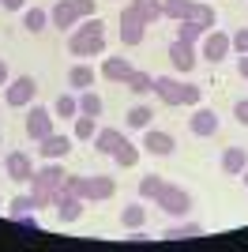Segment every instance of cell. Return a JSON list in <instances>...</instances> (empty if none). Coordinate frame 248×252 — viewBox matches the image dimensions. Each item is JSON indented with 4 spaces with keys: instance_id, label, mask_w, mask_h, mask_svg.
I'll return each mask as SVG.
<instances>
[{
    "instance_id": "cell-1",
    "label": "cell",
    "mask_w": 248,
    "mask_h": 252,
    "mask_svg": "<svg viewBox=\"0 0 248 252\" xmlns=\"http://www.w3.org/2000/svg\"><path fill=\"white\" fill-rule=\"evenodd\" d=\"M68 49L72 57H105V23L98 15L79 19L75 31H68Z\"/></svg>"
},
{
    "instance_id": "cell-2",
    "label": "cell",
    "mask_w": 248,
    "mask_h": 252,
    "mask_svg": "<svg viewBox=\"0 0 248 252\" xmlns=\"http://www.w3.org/2000/svg\"><path fill=\"white\" fill-rule=\"evenodd\" d=\"M91 15H98V4L94 0H57L49 11V27H57V31H75V23L79 19H91Z\"/></svg>"
},
{
    "instance_id": "cell-3",
    "label": "cell",
    "mask_w": 248,
    "mask_h": 252,
    "mask_svg": "<svg viewBox=\"0 0 248 252\" xmlns=\"http://www.w3.org/2000/svg\"><path fill=\"white\" fill-rule=\"evenodd\" d=\"M155 207H162L169 219H188V215H192V192H185L181 185H169V181H165V189L158 192Z\"/></svg>"
},
{
    "instance_id": "cell-4",
    "label": "cell",
    "mask_w": 248,
    "mask_h": 252,
    "mask_svg": "<svg viewBox=\"0 0 248 252\" xmlns=\"http://www.w3.org/2000/svg\"><path fill=\"white\" fill-rule=\"evenodd\" d=\"M34 94H38L34 75H11L8 87H4V105L8 109H27V105H34Z\"/></svg>"
},
{
    "instance_id": "cell-5",
    "label": "cell",
    "mask_w": 248,
    "mask_h": 252,
    "mask_svg": "<svg viewBox=\"0 0 248 252\" xmlns=\"http://www.w3.org/2000/svg\"><path fill=\"white\" fill-rule=\"evenodd\" d=\"M143 38H147L143 15H139L132 4H124V8H121V42L128 45V49H135V45H143Z\"/></svg>"
},
{
    "instance_id": "cell-6",
    "label": "cell",
    "mask_w": 248,
    "mask_h": 252,
    "mask_svg": "<svg viewBox=\"0 0 248 252\" xmlns=\"http://www.w3.org/2000/svg\"><path fill=\"white\" fill-rule=\"evenodd\" d=\"M199 57L203 61H211V64H222L226 57H233V49H229V34L226 31H207L203 38H199Z\"/></svg>"
},
{
    "instance_id": "cell-7",
    "label": "cell",
    "mask_w": 248,
    "mask_h": 252,
    "mask_svg": "<svg viewBox=\"0 0 248 252\" xmlns=\"http://www.w3.org/2000/svg\"><path fill=\"white\" fill-rule=\"evenodd\" d=\"M53 121H57V117H53V109H45V105L34 102V105H27V121H23V128H27V136L38 143V139H45L49 132H57V128H53Z\"/></svg>"
},
{
    "instance_id": "cell-8",
    "label": "cell",
    "mask_w": 248,
    "mask_h": 252,
    "mask_svg": "<svg viewBox=\"0 0 248 252\" xmlns=\"http://www.w3.org/2000/svg\"><path fill=\"white\" fill-rule=\"evenodd\" d=\"M87 203H102V200H113L117 196V181L105 177V173H94V177H83V192H79Z\"/></svg>"
},
{
    "instance_id": "cell-9",
    "label": "cell",
    "mask_w": 248,
    "mask_h": 252,
    "mask_svg": "<svg viewBox=\"0 0 248 252\" xmlns=\"http://www.w3.org/2000/svg\"><path fill=\"white\" fill-rule=\"evenodd\" d=\"M4 177L19 181V185H31V177H34L31 155H27V151H8V155H4Z\"/></svg>"
},
{
    "instance_id": "cell-10",
    "label": "cell",
    "mask_w": 248,
    "mask_h": 252,
    "mask_svg": "<svg viewBox=\"0 0 248 252\" xmlns=\"http://www.w3.org/2000/svg\"><path fill=\"white\" fill-rule=\"evenodd\" d=\"M75 147L72 136H64V132H49L45 139H38V155L45 158V162H61V158H68Z\"/></svg>"
},
{
    "instance_id": "cell-11",
    "label": "cell",
    "mask_w": 248,
    "mask_h": 252,
    "mask_svg": "<svg viewBox=\"0 0 248 252\" xmlns=\"http://www.w3.org/2000/svg\"><path fill=\"white\" fill-rule=\"evenodd\" d=\"M83 196H72V192H57V200H53V211H57V222L61 226H72V222H79L83 219Z\"/></svg>"
},
{
    "instance_id": "cell-12",
    "label": "cell",
    "mask_w": 248,
    "mask_h": 252,
    "mask_svg": "<svg viewBox=\"0 0 248 252\" xmlns=\"http://www.w3.org/2000/svg\"><path fill=\"white\" fill-rule=\"evenodd\" d=\"M218 128H222V121H218L215 109H207V105H196V109H192V117H188V132H192V136L207 139V136H218Z\"/></svg>"
},
{
    "instance_id": "cell-13",
    "label": "cell",
    "mask_w": 248,
    "mask_h": 252,
    "mask_svg": "<svg viewBox=\"0 0 248 252\" xmlns=\"http://www.w3.org/2000/svg\"><path fill=\"white\" fill-rule=\"evenodd\" d=\"M64 177H68V169H64L61 162H45L41 169H34L31 189H49V192H61V189H64Z\"/></svg>"
},
{
    "instance_id": "cell-14",
    "label": "cell",
    "mask_w": 248,
    "mask_h": 252,
    "mask_svg": "<svg viewBox=\"0 0 248 252\" xmlns=\"http://www.w3.org/2000/svg\"><path fill=\"white\" fill-rule=\"evenodd\" d=\"M139 147L147 151V155H155V158H169L177 147V139L169 136V132H162V128H143V143Z\"/></svg>"
},
{
    "instance_id": "cell-15",
    "label": "cell",
    "mask_w": 248,
    "mask_h": 252,
    "mask_svg": "<svg viewBox=\"0 0 248 252\" xmlns=\"http://www.w3.org/2000/svg\"><path fill=\"white\" fill-rule=\"evenodd\" d=\"M169 64H173L177 72H192V68H196L199 64V49L192 42H181V38H173V42H169Z\"/></svg>"
},
{
    "instance_id": "cell-16",
    "label": "cell",
    "mask_w": 248,
    "mask_h": 252,
    "mask_svg": "<svg viewBox=\"0 0 248 252\" xmlns=\"http://www.w3.org/2000/svg\"><path fill=\"white\" fill-rule=\"evenodd\" d=\"M155 94L162 105H181V94H185V83L177 75H155Z\"/></svg>"
},
{
    "instance_id": "cell-17",
    "label": "cell",
    "mask_w": 248,
    "mask_h": 252,
    "mask_svg": "<svg viewBox=\"0 0 248 252\" xmlns=\"http://www.w3.org/2000/svg\"><path fill=\"white\" fill-rule=\"evenodd\" d=\"M139 155H143V147H139V143H132L128 136H121V143L113 147V155H109V158H113L121 169H132V166H139Z\"/></svg>"
},
{
    "instance_id": "cell-18",
    "label": "cell",
    "mask_w": 248,
    "mask_h": 252,
    "mask_svg": "<svg viewBox=\"0 0 248 252\" xmlns=\"http://www.w3.org/2000/svg\"><path fill=\"white\" fill-rule=\"evenodd\" d=\"M98 75L109 79V83H124V79L132 75V64H128V57H105L102 68H98Z\"/></svg>"
},
{
    "instance_id": "cell-19",
    "label": "cell",
    "mask_w": 248,
    "mask_h": 252,
    "mask_svg": "<svg viewBox=\"0 0 248 252\" xmlns=\"http://www.w3.org/2000/svg\"><path fill=\"white\" fill-rule=\"evenodd\" d=\"M218 166H222L226 177H241V169L248 166V151L245 147H226V151H222V158H218Z\"/></svg>"
},
{
    "instance_id": "cell-20",
    "label": "cell",
    "mask_w": 248,
    "mask_h": 252,
    "mask_svg": "<svg viewBox=\"0 0 248 252\" xmlns=\"http://www.w3.org/2000/svg\"><path fill=\"white\" fill-rule=\"evenodd\" d=\"M196 15V0H162V19H192Z\"/></svg>"
},
{
    "instance_id": "cell-21",
    "label": "cell",
    "mask_w": 248,
    "mask_h": 252,
    "mask_svg": "<svg viewBox=\"0 0 248 252\" xmlns=\"http://www.w3.org/2000/svg\"><path fill=\"white\" fill-rule=\"evenodd\" d=\"M143 222H147V207H143V200L124 203V211H121V226H124V230H143Z\"/></svg>"
},
{
    "instance_id": "cell-22",
    "label": "cell",
    "mask_w": 248,
    "mask_h": 252,
    "mask_svg": "<svg viewBox=\"0 0 248 252\" xmlns=\"http://www.w3.org/2000/svg\"><path fill=\"white\" fill-rule=\"evenodd\" d=\"M68 87H72L75 94H79V91H91V87H94V68H91V64H72Z\"/></svg>"
},
{
    "instance_id": "cell-23",
    "label": "cell",
    "mask_w": 248,
    "mask_h": 252,
    "mask_svg": "<svg viewBox=\"0 0 248 252\" xmlns=\"http://www.w3.org/2000/svg\"><path fill=\"white\" fill-rule=\"evenodd\" d=\"M94 132H98V117L79 113V117L72 121V139H75V143H91V139H94Z\"/></svg>"
},
{
    "instance_id": "cell-24",
    "label": "cell",
    "mask_w": 248,
    "mask_h": 252,
    "mask_svg": "<svg viewBox=\"0 0 248 252\" xmlns=\"http://www.w3.org/2000/svg\"><path fill=\"white\" fill-rule=\"evenodd\" d=\"M121 136H124L121 128H98L91 143H94V151H98V155H113V147L121 143Z\"/></svg>"
},
{
    "instance_id": "cell-25",
    "label": "cell",
    "mask_w": 248,
    "mask_h": 252,
    "mask_svg": "<svg viewBox=\"0 0 248 252\" xmlns=\"http://www.w3.org/2000/svg\"><path fill=\"white\" fill-rule=\"evenodd\" d=\"M53 117H64V121H75V117H79V94H75V91L61 94L57 102H53Z\"/></svg>"
},
{
    "instance_id": "cell-26",
    "label": "cell",
    "mask_w": 248,
    "mask_h": 252,
    "mask_svg": "<svg viewBox=\"0 0 248 252\" xmlns=\"http://www.w3.org/2000/svg\"><path fill=\"white\" fill-rule=\"evenodd\" d=\"M162 237H169V241H188V237H203V226H199V222L181 219L177 226H169V230H165Z\"/></svg>"
},
{
    "instance_id": "cell-27",
    "label": "cell",
    "mask_w": 248,
    "mask_h": 252,
    "mask_svg": "<svg viewBox=\"0 0 248 252\" xmlns=\"http://www.w3.org/2000/svg\"><path fill=\"white\" fill-rule=\"evenodd\" d=\"M151 121H155V109H151V105H132V109H128V117H124V125L135 128V132L151 128Z\"/></svg>"
},
{
    "instance_id": "cell-28",
    "label": "cell",
    "mask_w": 248,
    "mask_h": 252,
    "mask_svg": "<svg viewBox=\"0 0 248 252\" xmlns=\"http://www.w3.org/2000/svg\"><path fill=\"white\" fill-rule=\"evenodd\" d=\"M124 87H128L132 94H151V91H155V75H151V72H139V68H132V75L124 79Z\"/></svg>"
},
{
    "instance_id": "cell-29",
    "label": "cell",
    "mask_w": 248,
    "mask_h": 252,
    "mask_svg": "<svg viewBox=\"0 0 248 252\" xmlns=\"http://www.w3.org/2000/svg\"><path fill=\"white\" fill-rule=\"evenodd\" d=\"M23 27L31 34H41L45 27H49V11H41V8H23Z\"/></svg>"
},
{
    "instance_id": "cell-30",
    "label": "cell",
    "mask_w": 248,
    "mask_h": 252,
    "mask_svg": "<svg viewBox=\"0 0 248 252\" xmlns=\"http://www.w3.org/2000/svg\"><path fill=\"white\" fill-rule=\"evenodd\" d=\"M132 8L143 15L147 27H155V23L162 19V0H132Z\"/></svg>"
},
{
    "instance_id": "cell-31",
    "label": "cell",
    "mask_w": 248,
    "mask_h": 252,
    "mask_svg": "<svg viewBox=\"0 0 248 252\" xmlns=\"http://www.w3.org/2000/svg\"><path fill=\"white\" fill-rule=\"evenodd\" d=\"M102 94H94V87L91 91H79V113H87V117H102Z\"/></svg>"
},
{
    "instance_id": "cell-32",
    "label": "cell",
    "mask_w": 248,
    "mask_h": 252,
    "mask_svg": "<svg viewBox=\"0 0 248 252\" xmlns=\"http://www.w3.org/2000/svg\"><path fill=\"white\" fill-rule=\"evenodd\" d=\"M203 27H199L196 19H181L177 23V38H181V42H192V45H199V38H203Z\"/></svg>"
},
{
    "instance_id": "cell-33",
    "label": "cell",
    "mask_w": 248,
    "mask_h": 252,
    "mask_svg": "<svg viewBox=\"0 0 248 252\" xmlns=\"http://www.w3.org/2000/svg\"><path fill=\"white\" fill-rule=\"evenodd\" d=\"M165 189V177H158V173H147L143 181H139V200H158V192Z\"/></svg>"
},
{
    "instance_id": "cell-34",
    "label": "cell",
    "mask_w": 248,
    "mask_h": 252,
    "mask_svg": "<svg viewBox=\"0 0 248 252\" xmlns=\"http://www.w3.org/2000/svg\"><path fill=\"white\" fill-rule=\"evenodd\" d=\"M192 19H196L203 31H215V27H218V11L211 8V4H199V0H196V15H192Z\"/></svg>"
},
{
    "instance_id": "cell-35",
    "label": "cell",
    "mask_w": 248,
    "mask_h": 252,
    "mask_svg": "<svg viewBox=\"0 0 248 252\" xmlns=\"http://www.w3.org/2000/svg\"><path fill=\"white\" fill-rule=\"evenodd\" d=\"M31 211H38V203H34V196L27 192V196H15V200H8V215L15 219V215H31Z\"/></svg>"
},
{
    "instance_id": "cell-36",
    "label": "cell",
    "mask_w": 248,
    "mask_h": 252,
    "mask_svg": "<svg viewBox=\"0 0 248 252\" xmlns=\"http://www.w3.org/2000/svg\"><path fill=\"white\" fill-rule=\"evenodd\" d=\"M229 49H233V57H245L248 53V27H241L237 34H229Z\"/></svg>"
},
{
    "instance_id": "cell-37",
    "label": "cell",
    "mask_w": 248,
    "mask_h": 252,
    "mask_svg": "<svg viewBox=\"0 0 248 252\" xmlns=\"http://www.w3.org/2000/svg\"><path fill=\"white\" fill-rule=\"evenodd\" d=\"M199 102H203V87H196V83H185V94H181V105H192V109H196Z\"/></svg>"
},
{
    "instance_id": "cell-38",
    "label": "cell",
    "mask_w": 248,
    "mask_h": 252,
    "mask_svg": "<svg viewBox=\"0 0 248 252\" xmlns=\"http://www.w3.org/2000/svg\"><path fill=\"white\" fill-rule=\"evenodd\" d=\"M83 177H87V173H68V177H64V192L79 196V192H83Z\"/></svg>"
},
{
    "instance_id": "cell-39",
    "label": "cell",
    "mask_w": 248,
    "mask_h": 252,
    "mask_svg": "<svg viewBox=\"0 0 248 252\" xmlns=\"http://www.w3.org/2000/svg\"><path fill=\"white\" fill-rule=\"evenodd\" d=\"M15 226H23V230H38V211H31V215H15Z\"/></svg>"
},
{
    "instance_id": "cell-40",
    "label": "cell",
    "mask_w": 248,
    "mask_h": 252,
    "mask_svg": "<svg viewBox=\"0 0 248 252\" xmlns=\"http://www.w3.org/2000/svg\"><path fill=\"white\" fill-rule=\"evenodd\" d=\"M233 117H237V125L248 128V98H241V102L233 105Z\"/></svg>"
},
{
    "instance_id": "cell-41",
    "label": "cell",
    "mask_w": 248,
    "mask_h": 252,
    "mask_svg": "<svg viewBox=\"0 0 248 252\" xmlns=\"http://www.w3.org/2000/svg\"><path fill=\"white\" fill-rule=\"evenodd\" d=\"M0 8H4V11H23V8H27V0H0Z\"/></svg>"
},
{
    "instance_id": "cell-42",
    "label": "cell",
    "mask_w": 248,
    "mask_h": 252,
    "mask_svg": "<svg viewBox=\"0 0 248 252\" xmlns=\"http://www.w3.org/2000/svg\"><path fill=\"white\" fill-rule=\"evenodd\" d=\"M8 79H11V72H8V61L0 57V87H8Z\"/></svg>"
},
{
    "instance_id": "cell-43",
    "label": "cell",
    "mask_w": 248,
    "mask_h": 252,
    "mask_svg": "<svg viewBox=\"0 0 248 252\" xmlns=\"http://www.w3.org/2000/svg\"><path fill=\"white\" fill-rule=\"evenodd\" d=\"M237 72H241V79H248V53L237 57Z\"/></svg>"
},
{
    "instance_id": "cell-44",
    "label": "cell",
    "mask_w": 248,
    "mask_h": 252,
    "mask_svg": "<svg viewBox=\"0 0 248 252\" xmlns=\"http://www.w3.org/2000/svg\"><path fill=\"white\" fill-rule=\"evenodd\" d=\"M241 181H245V189H248V166H245V169H241Z\"/></svg>"
},
{
    "instance_id": "cell-45",
    "label": "cell",
    "mask_w": 248,
    "mask_h": 252,
    "mask_svg": "<svg viewBox=\"0 0 248 252\" xmlns=\"http://www.w3.org/2000/svg\"><path fill=\"white\" fill-rule=\"evenodd\" d=\"M0 147H4V136H0Z\"/></svg>"
}]
</instances>
